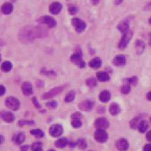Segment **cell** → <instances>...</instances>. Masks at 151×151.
<instances>
[{"label":"cell","mask_w":151,"mask_h":151,"mask_svg":"<svg viewBox=\"0 0 151 151\" xmlns=\"http://www.w3.org/2000/svg\"><path fill=\"white\" fill-rule=\"evenodd\" d=\"M46 34V32H43V30L40 27H24L20 33H19V38L20 40H22L24 43H28L32 42L36 38H42Z\"/></svg>","instance_id":"obj_1"},{"label":"cell","mask_w":151,"mask_h":151,"mask_svg":"<svg viewBox=\"0 0 151 151\" xmlns=\"http://www.w3.org/2000/svg\"><path fill=\"white\" fill-rule=\"evenodd\" d=\"M71 60H72V63H75V64H76L78 67H80V69L85 67V61L82 59V53H80V51H78L77 53L72 54V57H71Z\"/></svg>","instance_id":"obj_2"},{"label":"cell","mask_w":151,"mask_h":151,"mask_svg":"<svg viewBox=\"0 0 151 151\" xmlns=\"http://www.w3.org/2000/svg\"><path fill=\"white\" fill-rule=\"evenodd\" d=\"M131 38H132V32H131V31H128V32H125L124 36H123V38H122V40H121V43H119V45H118L119 49H121V50L125 49V47L128 46V44L130 43Z\"/></svg>","instance_id":"obj_3"},{"label":"cell","mask_w":151,"mask_h":151,"mask_svg":"<svg viewBox=\"0 0 151 151\" xmlns=\"http://www.w3.org/2000/svg\"><path fill=\"white\" fill-rule=\"evenodd\" d=\"M6 106L11 110H18L20 106V102L14 97H9L6 99Z\"/></svg>","instance_id":"obj_4"},{"label":"cell","mask_w":151,"mask_h":151,"mask_svg":"<svg viewBox=\"0 0 151 151\" xmlns=\"http://www.w3.org/2000/svg\"><path fill=\"white\" fill-rule=\"evenodd\" d=\"M94 139L99 143H104L107 140V133L105 132V130L98 129L96 132H94Z\"/></svg>","instance_id":"obj_5"},{"label":"cell","mask_w":151,"mask_h":151,"mask_svg":"<svg viewBox=\"0 0 151 151\" xmlns=\"http://www.w3.org/2000/svg\"><path fill=\"white\" fill-rule=\"evenodd\" d=\"M72 25L75 26V28H76V31L77 32H83V31L86 28V24L83 21V20H80V19H77V18H75V19H72Z\"/></svg>","instance_id":"obj_6"},{"label":"cell","mask_w":151,"mask_h":151,"mask_svg":"<svg viewBox=\"0 0 151 151\" xmlns=\"http://www.w3.org/2000/svg\"><path fill=\"white\" fill-rule=\"evenodd\" d=\"M50 133L52 137H59L60 135L63 133V126L59 125V124H55V125H52L51 129H50Z\"/></svg>","instance_id":"obj_7"},{"label":"cell","mask_w":151,"mask_h":151,"mask_svg":"<svg viewBox=\"0 0 151 151\" xmlns=\"http://www.w3.org/2000/svg\"><path fill=\"white\" fill-rule=\"evenodd\" d=\"M39 22L44 24V25H46L47 27H54L55 25H57L55 20L53 18H51V17H42L40 19H39Z\"/></svg>","instance_id":"obj_8"},{"label":"cell","mask_w":151,"mask_h":151,"mask_svg":"<svg viewBox=\"0 0 151 151\" xmlns=\"http://www.w3.org/2000/svg\"><path fill=\"white\" fill-rule=\"evenodd\" d=\"M94 125H96L97 129L105 130L107 126H109V122H107V119H105V118H98L97 121L94 122Z\"/></svg>","instance_id":"obj_9"},{"label":"cell","mask_w":151,"mask_h":151,"mask_svg":"<svg viewBox=\"0 0 151 151\" xmlns=\"http://www.w3.org/2000/svg\"><path fill=\"white\" fill-rule=\"evenodd\" d=\"M61 90H63V86L55 87V89H53V90H51V91H49V92H46L45 94H43V98H44V99L52 98V97H54V96H57L59 92H61Z\"/></svg>","instance_id":"obj_10"},{"label":"cell","mask_w":151,"mask_h":151,"mask_svg":"<svg viewBox=\"0 0 151 151\" xmlns=\"http://www.w3.org/2000/svg\"><path fill=\"white\" fill-rule=\"evenodd\" d=\"M116 146H117V149L119 151H125V150H128V148H129V143H128V140H126V139L122 138V139L117 140Z\"/></svg>","instance_id":"obj_11"},{"label":"cell","mask_w":151,"mask_h":151,"mask_svg":"<svg viewBox=\"0 0 151 151\" xmlns=\"http://www.w3.org/2000/svg\"><path fill=\"white\" fill-rule=\"evenodd\" d=\"M0 118H3L5 122L7 123H11L14 121V116L13 113H10V112H7V111H1L0 112Z\"/></svg>","instance_id":"obj_12"},{"label":"cell","mask_w":151,"mask_h":151,"mask_svg":"<svg viewBox=\"0 0 151 151\" xmlns=\"http://www.w3.org/2000/svg\"><path fill=\"white\" fill-rule=\"evenodd\" d=\"M79 107H80L83 111H90L93 107V102L91 100H84L79 104Z\"/></svg>","instance_id":"obj_13"},{"label":"cell","mask_w":151,"mask_h":151,"mask_svg":"<svg viewBox=\"0 0 151 151\" xmlns=\"http://www.w3.org/2000/svg\"><path fill=\"white\" fill-rule=\"evenodd\" d=\"M21 87H22V92H24L25 96H31V94H32L33 89H32V85H31L30 83H24Z\"/></svg>","instance_id":"obj_14"},{"label":"cell","mask_w":151,"mask_h":151,"mask_svg":"<svg viewBox=\"0 0 151 151\" xmlns=\"http://www.w3.org/2000/svg\"><path fill=\"white\" fill-rule=\"evenodd\" d=\"M60 10H61V4L60 3H53L50 6V12L52 14H58L60 12Z\"/></svg>","instance_id":"obj_15"},{"label":"cell","mask_w":151,"mask_h":151,"mask_svg":"<svg viewBox=\"0 0 151 151\" xmlns=\"http://www.w3.org/2000/svg\"><path fill=\"white\" fill-rule=\"evenodd\" d=\"M125 63H126V59H125V57L124 55H117V57L113 59V64L116 65V66H123V65H125Z\"/></svg>","instance_id":"obj_16"},{"label":"cell","mask_w":151,"mask_h":151,"mask_svg":"<svg viewBox=\"0 0 151 151\" xmlns=\"http://www.w3.org/2000/svg\"><path fill=\"white\" fill-rule=\"evenodd\" d=\"M12 11H13V6H12V4H10V3H5V4L1 6V12H3L4 14H10V13H12Z\"/></svg>","instance_id":"obj_17"},{"label":"cell","mask_w":151,"mask_h":151,"mask_svg":"<svg viewBox=\"0 0 151 151\" xmlns=\"http://www.w3.org/2000/svg\"><path fill=\"white\" fill-rule=\"evenodd\" d=\"M110 98H111V94H110L109 91H102L100 94H99V99H100V102H103V103L109 102Z\"/></svg>","instance_id":"obj_18"},{"label":"cell","mask_w":151,"mask_h":151,"mask_svg":"<svg viewBox=\"0 0 151 151\" xmlns=\"http://www.w3.org/2000/svg\"><path fill=\"white\" fill-rule=\"evenodd\" d=\"M118 30L121 31V32H123V33L128 32V31H129V21H128V20H125V21L121 22V24L118 25Z\"/></svg>","instance_id":"obj_19"},{"label":"cell","mask_w":151,"mask_h":151,"mask_svg":"<svg viewBox=\"0 0 151 151\" xmlns=\"http://www.w3.org/2000/svg\"><path fill=\"white\" fill-rule=\"evenodd\" d=\"M119 112H121V109H119L118 104L113 103V104L110 105V113L112 115V116H116V115H118Z\"/></svg>","instance_id":"obj_20"},{"label":"cell","mask_w":151,"mask_h":151,"mask_svg":"<svg viewBox=\"0 0 151 151\" xmlns=\"http://www.w3.org/2000/svg\"><path fill=\"white\" fill-rule=\"evenodd\" d=\"M97 79L99 82H107L110 79V76L106 72H98L97 73Z\"/></svg>","instance_id":"obj_21"},{"label":"cell","mask_w":151,"mask_h":151,"mask_svg":"<svg viewBox=\"0 0 151 151\" xmlns=\"http://www.w3.org/2000/svg\"><path fill=\"white\" fill-rule=\"evenodd\" d=\"M90 66L92 69H98L102 66V60L99 58H93L91 61H90Z\"/></svg>","instance_id":"obj_22"},{"label":"cell","mask_w":151,"mask_h":151,"mask_svg":"<svg viewBox=\"0 0 151 151\" xmlns=\"http://www.w3.org/2000/svg\"><path fill=\"white\" fill-rule=\"evenodd\" d=\"M144 49H145V44L143 43L142 40H137L136 42V51H137V53L140 54L143 51H144Z\"/></svg>","instance_id":"obj_23"},{"label":"cell","mask_w":151,"mask_h":151,"mask_svg":"<svg viewBox=\"0 0 151 151\" xmlns=\"http://www.w3.org/2000/svg\"><path fill=\"white\" fill-rule=\"evenodd\" d=\"M67 143H69V140H67L66 138H60V139H58L57 142H55V146L61 149V148L66 146V145H67Z\"/></svg>","instance_id":"obj_24"},{"label":"cell","mask_w":151,"mask_h":151,"mask_svg":"<svg viewBox=\"0 0 151 151\" xmlns=\"http://www.w3.org/2000/svg\"><path fill=\"white\" fill-rule=\"evenodd\" d=\"M1 70L4 71V72H9V71L12 70V64L10 61H4L3 65H1Z\"/></svg>","instance_id":"obj_25"},{"label":"cell","mask_w":151,"mask_h":151,"mask_svg":"<svg viewBox=\"0 0 151 151\" xmlns=\"http://www.w3.org/2000/svg\"><path fill=\"white\" fill-rule=\"evenodd\" d=\"M24 140H25V136H24V133H18L17 136L14 137V142L17 143V144H21Z\"/></svg>","instance_id":"obj_26"},{"label":"cell","mask_w":151,"mask_h":151,"mask_svg":"<svg viewBox=\"0 0 151 151\" xmlns=\"http://www.w3.org/2000/svg\"><path fill=\"white\" fill-rule=\"evenodd\" d=\"M83 125L80 118H72V126L73 128H80Z\"/></svg>","instance_id":"obj_27"},{"label":"cell","mask_w":151,"mask_h":151,"mask_svg":"<svg viewBox=\"0 0 151 151\" xmlns=\"http://www.w3.org/2000/svg\"><path fill=\"white\" fill-rule=\"evenodd\" d=\"M148 128H149V124H148L146 122H140V124H139V126H138V130H139L140 132H146Z\"/></svg>","instance_id":"obj_28"},{"label":"cell","mask_w":151,"mask_h":151,"mask_svg":"<svg viewBox=\"0 0 151 151\" xmlns=\"http://www.w3.org/2000/svg\"><path fill=\"white\" fill-rule=\"evenodd\" d=\"M31 133H32L33 136L37 137V138H42V137L44 136L43 131H42V130H39V129H37V130H32V131H31Z\"/></svg>","instance_id":"obj_29"},{"label":"cell","mask_w":151,"mask_h":151,"mask_svg":"<svg viewBox=\"0 0 151 151\" xmlns=\"http://www.w3.org/2000/svg\"><path fill=\"white\" fill-rule=\"evenodd\" d=\"M75 99V92L73 91H71L66 94V97H65V102L66 103H70V102H72Z\"/></svg>","instance_id":"obj_30"},{"label":"cell","mask_w":151,"mask_h":151,"mask_svg":"<svg viewBox=\"0 0 151 151\" xmlns=\"http://www.w3.org/2000/svg\"><path fill=\"white\" fill-rule=\"evenodd\" d=\"M139 124H140L139 118H135V119H132V121H131V128L132 129H137L138 126H139Z\"/></svg>","instance_id":"obj_31"},{"label":"cell","mask_w":151,"mask_h":151,"mask_svg":"<svg viewBox=\"0 0 151 151\" xmlns=\"http://www.w3.org/2000/svg\"><path fill=\"white\" fill-rule=\"evenodd\" d=\"M77 145H78V148L79 149H82V150H84L85 148H86V140L85 139H79L78 142H77Z\"/></svg>","instance_id":"obj_32"},{"label":"cell","mask_w":151,"mask_h":151,"mask_svg":"<svg viewBox=\"0 0 151 151\" xmlns=\"http://www.w3.org/2000/svg\"><path fill=\"white\" fill-rule=\"evenodd\" d=\"M86 83H87V85H89L90 87H94V86L97 85V80H96L94 78H89V79L86 80Z\"/></svg>","instance_id":"obj_33"},{"label":"cell","mask_w":151,"mask_h":151,"mask_svg":"<svg viewBox=\"0 0 151 151\" xmlns=\"http://www.w3.org/2000/svg\"><path fill=\"white\" fill-rule=\"evenodd\" d=\"M39 149H42V143H40V142H36L34 144L32 145V150H33V151H37V150H39Z\"/></svg>","instance_id":"obj_34"},{"label":"cell","mask_w":151,"mask_h":151,"mask_svg":"<svg viewBox=\"0 0 151 151\" xmlns=\"http://www.w3.org/2000/svg\"><path fill=\"white\" fill-rule=\"evenodd\" d=\"M122 92L124 94H128L130 92V85H123L122 86Z\"/></svg>","instance_id":"obj_35"},{"label":"cell","mask_w":151,"mask_h":151,"mask_svg":"<svg viewBox=\"0 0 151 151\" xmlns=\"http://www.w3.org/2000/svg\"><path fill=\"white\" fill-rule=\"evenodd\" d=\"M77 12H78V9H77L76 6H70L69 7V13L70 14H76Z\"/></svg>","instance_id":"obj_36"},{"label":"cell","mask_w":151,"mask_h":151,"mask_svg":"<svg viewBox=\"0 0 151 151\" xmlns=\"http://www.w3.org/2000/svg\"><path fill=\"white\" fill-rule=\"evenodd\" d=\"M126 82H128L129 84H131V85H136L137 84V77H132V78L128 79Z\"/></svg>","instance_id":"obj_37"},{"label":"cell","mask_w":151,"mask_h":151,"mask_svg":"<svg viewBox=\"0 0 151 151\" xmlns=\"http://www.w3.org/2000/svg\"><path fill=\"white\" fill-rule=\"evenodd\" d=\"M57 105H58V103H57V102H49V103H47V106L51 107V109L57 107Z\"/></svg>","instance_id":"obj_38"},{"label":"cell","mask_w":151,"mask_h":151,"mask_svg":"<svg viewBox=\"0 0 151 151\" xmlns=\"http://www.w3.org/2000/svg\"><path fill=\"white\" fill-rule=\"evenodd\" d=\"M5 91H6V90H5V87H4L3 85H0V96H3V94L5 93Z\"/></svg>","instance_id":"obj_39"},{"label":"cell","mask_w":151,"mask_h":151,"mask_svg":"<svg viewBox=\"0 0 151 151\" xmlns=\"http://www.w3.org/2000/svg\"><path fill=\"white\" fill-rule=\"evenodd\" d=\"M144 151H151V144H146L144 146Z\"/></svg>","instance_id":"obj_40"},{"label":"cell","mask_w":151,"mask_h":151,"mask_svg":"<svg viewBox=\"0 0 151 151\" xmlns=\"http://www.w3.org/2000/svg\"><path fill=\"white\" fill-rule=\"evenodd\" d=\"M146 138H148L149 142H151V131H149V132L146 133Z\"/></svg>","instance_id":"obj_41"},{"label":"cell","mask_w":151,"mask_h":151,"mask_svg":"<svg viewBox=\"0 0 151 151\" xmlns=\"http://www.w3.org/2000/svg\"><path fill=\"white\" fill-rule=\"evenodd\" d=\"M72 118H82L79 113H76V115H72Z\"/></svg>","instance_id":"obj_42"},{"label":"cell","mask_w":151,"mask_h":151,"mask_svg":"<svg viewBox=\"0 0 151 151\" xmlns=\"http://www.w3.org/2000/svg\"><path fill=\"white\" fill-rule=\"evenodd\" d=\"M145 10H151V3H149V4L145 6Z\"/></svg>","instance_id":"obj_43"},{"label":"cell","mask_w":151,"mask_h":151,"mask_svg":"<svg viewBox=\"0 0 151 151\" xmlns=\"http://www.w3.org/2000/svg\"><path fill=\"white\" fill-rule=\"evenodd\" d=\"M91 3H92L93 5H97V4L99 3V0H91Z\"/></svg>","instance_id":"obj_44"},{"label":"cell","mask_w":151,"mask_h":151,"mask_svg":"<svg viewBox=\"0 0 151 151\" xmlns=\"http://www.w3.org/2000/svg\"><path fill=\"white\" fill-rule=\"evenodd\" d=\"M33 103H34V105H36V107H39V104H38V102H37V99H36V98L33 99Z\"/></svg>","instance_id":"obj_45"},{"label":"cell","mask_w":151,"mask_h":151,"mask_svg":"<svg viewBox=\"0 0 151 151\" xmlns=\"http://www.w3.org/2000/svg\"><path fill=\"white\" fill-rule=\"evenodd\" d=\"M27 150H28V146H27V145H26V146H22V148H21V151H27Z\"/></svg>","instance_id":"obj_46"},{"label":"cell","mask_w":151,"mask_h":151,"mask_svg":"<svg viewBox=\"0 0 151 151\" xmlns=\"http://www.w3.org/2000/svg\"><path fill=\"white\" fill-rule=\"evenodd\" d=\"M146 98H148L149 100H151V91H150V92L148 93V96H146Z\"/></svg>","instance_id":"obj_47"},{"label":"cell","mask_w":151,"mask_h":151,"mask_svg":"<svg viewBox=\"0 0 151 151\" xmlns=\"http://www.w3.org/2000/svg\"><path fill=\"white\" fill-rule=\"evenodd\" d=\"M3 142H4V137L0 135V144H3Z\"/></svg>","instance_id":"obj_48"},{"label":"cell","mask_w":151,"mask_h":151,"mask_svg":"<svg viewBox=\"0 0 151 151\" xmlns=\"http://www.w3.org/2000/svg\"><path fill=\"white\" fill-rule=\"evenodd\" d=\"M122 1H123V0H116V4L119 5V4H122Z\"/></svg>","instance_id":"obj_49"},{"label":"cell","mask_w":151,"mask_h":151,"mask_svg":"<svg viewBox=\"0 0 151 151\" xmlns=\"http://www.w3.org/2000/svg\"><path fill=\"white\" fill-rule=\"evenodd\" d=\"M98 112H104V109H103V107H99V109H98Z\"/></svg>","instance_id":"obj_50"},{"label":"cell","mask_w":151,"mask_h":151,"mask_svg":"<svg viewBox=\"0 0 151 151\" xmlns=\"http://www.w3.org/2000/svg\"><path fill=\"white\" fill-rule=\"evenodd\" d=\"M150 45H151V34H150Z\"/></svg>","instance_id":"obj_51"},{"label":"cell","mask_w":151,"mask_h":151,"mask_svg":"<svg viewBox=\"0 0 151 151\" xmlns=\"http://www.w3.org/2000/svg\"><path fill=\"white\" fill-rule=\"evenodd\" d=\"M149 21H150V24H151V18H150V19H149Z\"/></svg>","instance_id":"obj_52"},{"label":"cell","mask_w":151,"mask_h":151,"mask_svg":"<svg viewBox=\"0 0 151 151\" xmlns=\"http://www.w3.org/2000/svg\"><path fill=\"white\" fill-rule=\"evenodd\" d=\"M37 151H42V149H39V150H37Z\"/></svg>","instance_id":"obj_53"},{"label":"cell","mask_w":151,"mask_h":151,"mask_svg":"<svg viewBox=\"0 0 151 151\" xmlns=\"http://www.w3.org/2000/svg\"><path fill=\"white\" fill-rule=\"evenodd\" d=\"M49 151H54V150H49Z\"/></svg>","instance_id":"obj_54"},{"label":"cell","mask_w":151,"mask_h":151,"mask_svg":"<svg viewBox=\"0 0 151 151\" xmlns=\"http://www.w3.org/2000/svg\"><path fill=\"white\" fill-rule=\"evenodd\" d=\"M0 59H1V55H0Z\"/></svg>","instance_id":"obj_55"}]
</instances>
